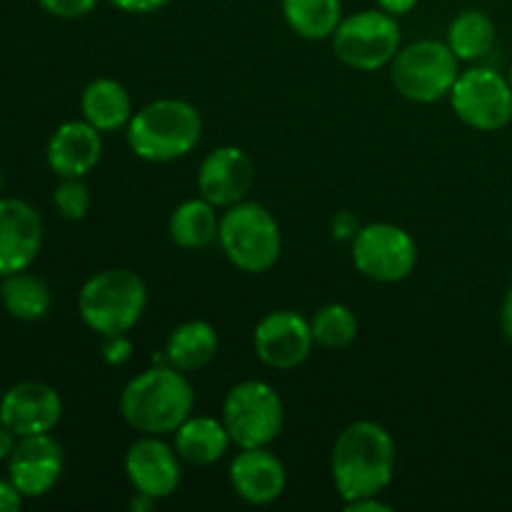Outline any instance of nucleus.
I'll use <instances>...</instances> for the list:
<instances>
[{"label": "nucleus", "instance_id": "4", "mask_svg": "<svg viewBox=\"0 0 512 512\" xmlns=\"http://www.w3.org/2000/svg\"><path fill=\"white\" fill-rule=\"evenodd\" d=\"M148 305L143 278L128 268H108L90 275L78 293V313L85 328L100 338L123 335L138 325Z\"/></svg>", "mask_w": 512, "mask_h": 512}, {"label": "nucleus", "instance_id": "10", "mask_svg": "<svg viewBox=\"0 0 512 512\" xmlns=\"http://www.w3.org/2000/svg\"><path fill=\"white\" fill-rule=\"evenodd\" d=\"M350 253L358 273L375 283H400L418 265V243L395 223L360 225Z\"/></svg>", "mask_w": 512, "mask_h": 512}, {"label": "nucleus", "instance_id": "13", "mask_svg": "<svg viewBox=\"0 0 512 512\" xmlns=\"http://www.w3.org/2000/svg\"><path fill=\"white\" fill-rule=\"evenodd\" d=\"M63 448L50 433L18 438L8 458V478L23 498L35 500L48 495L63 475Z\"/></svg>", "mask_w": 512, "mask_h": 512}, {"label": "nucleus", "instance_id": "35", "mask_svg": "<svg viewBox=\"0 0 512 512\" xmlns=\"http://www.w3.org/2000/svg\"><path fill=\"white\" fill-rule=\"evenodd\" d=\"M500 328H503V335L508 338V343H512V288L503 298V308H500Z\"/></svg>", "mask_w": 512, "mask_h": 512}, {"label": "nucleus", "instance_id": "32", "mask_svg": "<svg viewBox=\"0 0 512 512\" xmlns=\"http://www.w3.org/2000/svg\"><path fill=\"white\" fill-rule=\"evenodd\" d=\"M23 495L18 493V488H15L13 483L8 480L0 478V512H13V510H20L23 508Z\"/></svg>", "mask_w": 512, "mask_h": 512}, {"label": "nucleus", "instance_id": "21", "mask_svg": "<svg viewBox=\"0 0 512 512\" xmlns=\"http://www.w3.org/2000/svg\"><path fill=\"white\" fill-rule=\"evenodd\" d=\"M218 348L220 340L213 325L205 323V320H185L168 335L165 363L183 370V373H198L213 363Z\"/></svg>", "mask_w": 512, "mask_h": 512}, {"label": "nucleus", "instance_id": "29", "mask_svg": "<svg viewBox=\"0 0 512 512\" xmlns=\"http://www.w3.org/2000/svg\"><path fill=\"white\" fill-rule=\"evenodd\" d=\"M133 358V343H130L128 333L123 335H108L103 338V360L113 368H120L125 365L128 360Z\"/></svg>", "mask_w": 512, "mask_h": 512}, {"label": "nucleus", "instance_id": "20", "mask_svg": "<svg viewBox=\"0 0 512 512\" xmlns=\"http://www.w3.org/2000/svg\"><path fill=\"white\" fill-rule=\"evenodd\" d=\"M80 113L100 133H113L118 128H128L133 118V100L118 80L95 78L80 95Z\"/></svg>", "mask_w": 512, "mask_h": 512}, {"label": "nucleus", "instance_id": "24", "mask_svg": "<svg viewBox=\"0 0 512 512\" xmlns=\"http://www.w3.org/2000/svg\"><path fill=\"white\" fill-rule=\"evenodd\" d=\"M280 8L288 28L305 40L333 38L343 20L340 0H280Z\"/></svg>", "mask_w": 512, "mask_h": 512}, {"label": "nucleus", "instance_id": "19", "mask_svg": "<svg viewBox=\"0 0 512 512\" xmlns=\"http://www.w3.org/2000/svg\"><path fill=\"white\" fill-rule=\"evenodd\" d=\"M233 445L223 420L213 415H190L183 425L173 433V448L180 460L193 468H208L223 460L228 448Z\"/></svg>", "mask_w": 512, "mask_h": 512}, {"label": "nucleus", "instance_id": "33", "mask_svg": "<svg viewBox=\"0 0 512 512\" xmlns=\"http://www.w3.org/2000/svg\"><path fill=\"white\" fill-rule=\"evenodd\" d=\"M393 505L383 503L380 495H370V498L353 500V503H345V512H390Z\"/></svg>", "mask_w": 512, "mask_h": 512}, {"label": "nucleus", "instance_id": "39", "mask_svg": "<svg viewBox=\"0 0 512 512\" xmlns=\"http://www.w3.org/2000/svg\"><path fill=\"white\" fill-rule=\"evenodd\" d=\"M508 80H510V85H512V68H510V73H508Z\"/></svg>", "mask_w": 512, "mask_h": 512}, {"label": "nucleus", "instance_id": "15", "mask_svg": "<svg viewBox=\"0 0 512 512\" xmlns=\"http://www.w3.org/2000/svg\"><path fill=\"white\" fill-rule=\"evenodd\" d=\"M255 183L253 158L238 145L210 150L198 170V193L215 208L243 203Z\"/></svg>", "mask_w": 512, "mask_h": 512}, {"label": "nucleus", "instance_id": "12", "mask_svg": "<svg viewBox=\"0 0 512 512\" xmlns=\"http://www.w3.org/2000/svg\"><path fill=\"white\" fill-rule=\"evenodd\" d=\"M180 455L163 435H140L125 453V475L135 493L153 500H165L180 488L183 468Z\"/></svg>", "mask_w": 512, "mask_h": 512}, {"label": "nucleus", "instance_id": "1", "mask_svg": "<svg viewBox=\"0 0 512 512\" xmlns=\"http://www.w3.org/2000/svg\"><path fill=\"white\" fill-rule=\"evenodd\" d=\"M398 448L388 430L375 420L350 423L338 435L330 455V473L343 503L380 495L395 475Z\"/></svg>", "mask_w": 512, "mask_h": 512}, {"label": "nucleus", "instance_id": "31", "mask_svg": "<svg viewBox=\"0 0 512 512\" xmlns=\"http://www.w3.org/2000/svg\"><path fill=\"white\" fill-rule=\"evenodd\" d=\"M113 8L123 10V13H135V15H148L155 10H163L170 0H108Z\"/></svg>", "mask_w": 512, "mask_h": 512}, {"label": "nucleus", "instance_id": "27", "mask_svg": "<svg viewBox=\"0 0 512 512\" xmlns=\"http://www.w3.org/2000/svg\"><path fill=\"white\" fill-rule=\"evenodd\" d=\"M53 205L65 220H83L90 210V190L83 178H60L53 193Z\"/></svg>", "mask_w": 512, "mask_h": 512}, {"label": "nucleus", "instance_id": "6", "mask_svg": "<svg viewBox=\"0 0 512 512\" xmlns=\"http://www.w3.org/2000/svg\"><path fill=\"white\" fill-rule=\"evenodd\" d=\"M330 40L340 63L373 73L393 63L403 48V30L395 15L385 13L383 8H368L340 20Z\"/></svg>", "mask_w": 512, "mask_h": 512}, {"label": "nucleus", "instance_id": "5", "mask_svg": "<svg viewBox=\"0 0 512 512\" xmlns=\"http://www.w3.org/2000/svg\"><path fill=\"white\" fill-rule=\"evenodd\" d=\"M218 243L235 268L260 275L278 263L283 233L275 215L265 205L243 200L225 208V213L220 215Z\"/></svg>", "mask_w": 512, "mask_h": 512}, {"label": "nucleus", "instance_id": "34", "mask_svg": "<svg viewBox=\"0 0 512 512\" xmlns=\"http://www.w3.org/2000/svg\"><path fill=\"white\" fill-rule=\"evenodd\" d=\"M418 3L420 0H378V8H383L385 13L400 18V15L410 13V10H413Z\"/></svg>", "mask_w": 512, "mask_h": 512}, {"label": "nucleus", "instance_id": "16", "mask_svg": "<svg viewBox=\"0 0 512 512\" xmlns=\"http://www.w3.org/2000/svg\"><path fill=\"white\" fill-rule=\"evenodd\" d=\"M43 248V218L20 198H0V278L33 265Z\"/></svg>", "mask_w": 512, "mask_h": 512}, {"label": "nucleus", "instance_id": "9", "mask_svg": "<svg viewBox=\"0 0 512 512\" xmlns=\"http://www.w3.org/2000/svg\"><path fill=\"white\" fill-rule=\"evenodd\" d=\"M448 98L455 115L480 133H498L512 120V85L493 68L478 65L460 73Z\"/></svg>", "mask_w": 512, "mask_h": 512}, {"label": "nucleus", "instance_id": "26", "mask_svg": "<svg viewBox=\"0 0 512 512\" xmlns=\"http://www.w3.org/2000/svg\"><path fill=\"white\" fill-rule=\"evenodd\" d=\"M310 330H313L315 345L340 350L348 348L358 338V318L348 305L330 303L310 318Z\"/></svg>", "mask_w": 512, "mask_h": 512}, {"label": "nucleus", "instance_id": "23", "mask_svg": "<svg viewBox=\"0 0 512 512\" xmlns=\"http://www.w3.org/2000/svg\"><path fill=\"white\" fill-rule=\"evenodd\" d=\"M0 300H3L5 310L15 320L35 323V320H43L50 313L53 293H50L48 283L43 278L28 273V270H20V273L3 275V280H0Z\"/></svg>", "mask_w": 512, "mask_h": 512}, {"label": "nucleus", "instance_id": "36", "mask_svg": "<svg viewBox=\"0 0 512 512\" xmlns=\"http://www.w3.org/2000/svg\"><path fill=\"white\" fill-rule=\"evenodd\" d=\"M15 445H18V435H13L8 428H3V425H0V463L10 458V453L15 450Z\"/></svg>", "mask_w": 512, "mask_h": 512}, {"label": "nucleus", "instance_id": "11", "mask_svg": "<svg viewBox=\"0 0 512 512\" xmlns=\"http://www.w3.org/2000/svg\"><path fill=\"white\" fill-rule=\"evenodd\" d=\"M313 345L310 320L295 310H273L253 330V348L260 363L280 373L303 365Z\"/></svg>", "mask_w": 512, "mask_h": 512}, {"label": "nucleus", "instance_id": "22", "mask_svg": "<svg viewBox=\"0 0 512 512\" xmlns=\"http://www.w3.org/2000/svg\"><path fill=\"white\" fill-rule=\"evenodd\" d=\"M215 205L205 198L183 200L168 220V235L178 248L203 250L218 240L220 218Z\"/></svg>", "mask_w": 512, "mask_h": 512}, {"label": "nucleus", "instance_id": "17", "mask_svg": "<svg viewBox=\"0 0 512 512\" xmlns=\"http://www.w3.org/2000/svg\"><path fill=\"white\" fill-rule=\"evenodd\" d=\"M228 478L233 493L258 508L275 503L288 485L285 465L268 448H240L230 463Z\"/></svg>", "mask_w": 512, "mask_h": 512}, {"label": "nucleus", "instance_id": "37", "mask_svg": "<svg viewBox=\"0 0 512 512\" xmlns=\"http://www.w3.org/2000/svg\"><path fill=\"white\" fill-rule=\"evenodd\" d=\"M155 503H158V500H153V498H148V495H143V493H133V498H130V510H135V512H145V510H153L155 508Z\"/></svg>", "mask_w": 512, "mask_h": 512}, {"label": "nucleus", "instance_id": "14", "mask_svg": "<svg viewBox=\"0 0 512 512\" xmlns=\"http://www.w3.org/2000/svg\"><path fill=\"white\" fill-rule=\"evenodd\" d=\"M63 418L58 390L38 380L13 385L0 398V425L18 438L50 433Z\"/></svg>", "mask_w": 512, "mask_h": 512}, {"label": "nucleus", "instance_id": "8", "mask_svg": "<svg viewBox=\"0 0 512 512\" xmlns=\"http://www.w3.org/2000/svg\"><path fill=\"white\" fill-rule=\"evenodd\" d=\"M223 420L238 448H268L285 423V405L265 380H243L223 400Z\"/></svg>", "mask_w": 512, "mask_h": 512}, {"label": "nucleus", "instance_id": "28", "mask_svg": "<svg viewBox=\"0 0 512 512\" xmlns=\"http://www.w3.org/2000/svg\"><path fill=\"white\" fill-rule=\"evenodd\" d=\"M98 3L100 0H38V5L45 13L60 20L85 18V15L98 8Z\"/></svg>", "mask_w": 512, "mask_h": 512}, {"label": "nucleus", "instance_id": "30", "mask_svg": "<svg viewBox=\"0 0 512 512\" xmlns=\"http://www.w3.org/2000/svg\"><path fill=\"white\" fill-rule=\"evenodd\" d=\"M360 230V223L355 220L353 213H348V210H343V213H338L333 218V223H330V233H333L335 240H350L353 243V238L358 235Z\"/></svg>", "mask_w": 512, "mask_h": 512}, {"label": "nucleus", "instance_id": "7", "mask_svg": "<svg viewBox=\"0 0 512 512\" xmlns=\"http://www.w3.org/2000/svg\"><path fill=\"white\" fill-rule=\"evenodd\" d=\"M458 63L448 43L418 40L398 50L390 63V80L405 100L438 103L453 90L460 75Z\"/></svg>", "mask_w": 512, "mask_h": 512}, {"label": "nucleus", "instance_id": "38", "mask_svg": "<svg viewBox=\"0 0 512 512\" xmlns=\"http://www.w3.org/2000/svg\"><path fill=\"white\" fill-rule=\"evenodd\" d=\"M0 198H3V173H0Z\"/></svg>", "mask_w": 512, "mask_h": 512}, {"label": "nucleus", "instance_id": "25", "mask_svg": "<svg viewBox=\"0 0 512 512\" xmlns=\"http://www.w3.org/2000/svg\"><path fill=\"white\" fill-rule=\"evenodd\" d=\"M450 50L458 60H480L495 48V25L483 10H465L448 25Z\"/></svg>", "mask_w": 512, "mask_h": 512}, {"label": "nucleus", "instance_id": "18", "mask_svg": "<svg viewBox=\"0 0 512 512\" xmlns=\"http://www.w3.org/2000/svg\"><path fill=\"white\" fill-rule=\"evenodd\" d=\"M100 135L103 133L93 128L88 120H68V123L58 125L45 148L48 168L58 178H85L103 155Z\"/></svg>", "mask_w": 512, "mask_h": 512}, {"label": "nucleus", "instance_id": "2", "mask_svg": "<svg viewBox=\"0 0 512 512\" xmlns=\"http://www.w3.org/2000/svg\"><path fill=\"white\" fill-rule=\"evenodd\" d=\"M118 405L125 423L140 435H168L193 415L195 390L183 370L153 365L128 380Z\"/></svg>", "mask_w": 512, "mask_h": 512}, {"label": "nucleus", "instance_id": "3", "mask_svg": "<svg viewBox=\"0 0 512 512\" xmlns=\"http://www.w3.org/2000/svg\"><path fill=\"white\" fill-rule=\"evenodd\" d=\"M203 135L198 108L180 98H158L133 113L128 148L145 163H173L193 153Z\"/></svg>", "mask_w": 512, "mask_h": 512}]
</instances>
